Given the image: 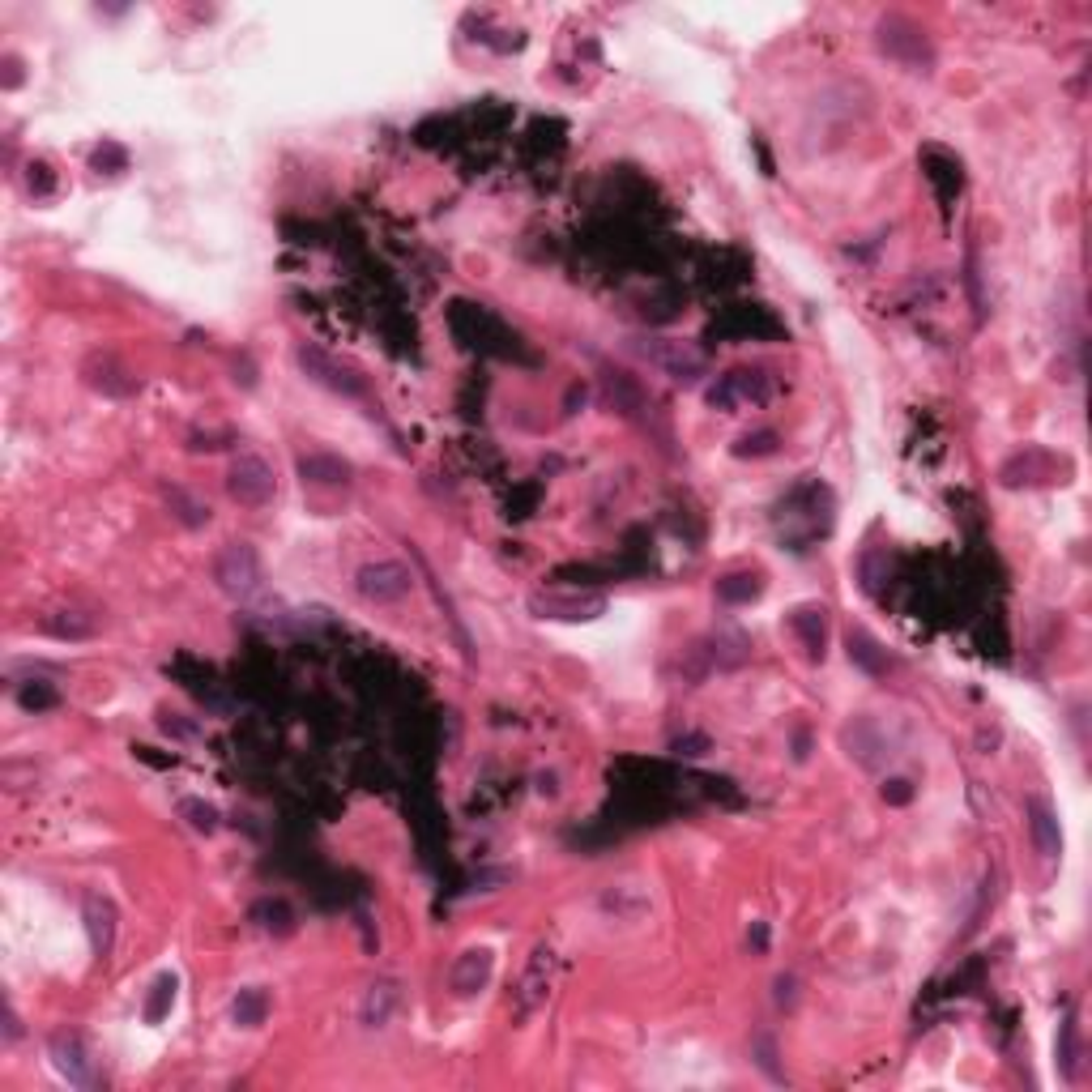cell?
Segmentation results:
<instances>
[{"instance_id": "obj_1", "label": "cell", "mask_w": 1092, "mask_h": 1092, "mask_svg": "<svg viewBox=\"0 0 1092 1092\" xmlns=\"http://www.w3.org/2000/svg\"><path fill=\"white\" fill-rule=\"evenodd\" d=\"M214 581L222 585V593L240 597V602L256 597V593H261V585H265V572H261L256 551L248 542H231L218 560H214Z\"/></svg>"}, {"instance_id": "obj_2", "label": "cell", "mask_w": 1092, "mask_h": 1092, "mask_svg": "<svg viewBox=\"0 0 1092 1092\" xmlns=\"http://www.w3.org/2000/svg\"><path fill=\"white\" fill-rule=\"evenodd\" d=\"M226 491H231V500H240L244 508H261V503L273 500V470L265 466L261 457H240L231 466Z\"/></svg>"}, {"instance_id": "obj_6", "label": "cell", "mask_w": 1092, "mask_h": 1092, "mask_svg": "<svg viewBox=\"0 0 1092 1092\" xmlns=\"http://www.w3.org/2000/svg\"><path fill=\"white\" fill-rule=\"evenodd\" d=\"M491 982V952L487 947H474L457 964H452V991L457 994H474Z\"/></svg>"}, {"instance_id": "obj_22", "label": "cell", "mask_w": 1092, "mask_h": 1092, "mask_svg": "<svg viewBox=\"0 0 1092 1092\" xmlns=\"http://www.w3.org/2000/svg\"><path fill=\"white\" fill-rule=\"evenodd\" d=\"M883 798H892V802H909V781H888V786H883Z\"/></svg>"}, {"instance_id": "obj_15", "label": "cell", "mask_w": 1092, "mask_h": 1092, "mask_svg": "<svg viewBox=\"0 0 1092 1092\" xmlns=\"http://www.w3.org/2000/svg\"><path fill=\"white\" fill-rule=\"evenodd\" d=\"M235 1024H244V1028H252V1024H261L265 1020V1012H270V998H265V991H240V998H235Z\"/></svg>"}, {"instance_id": "obj_10", "label": "cell", "mask_w": 1092, "mask_h": 1092, "mask_svg": "<svg viewBox=\"0 0 1092 1092\" xmlns=\"http://www.w3.org/2000/svg\"><path fill=\"white\" fill-rule=\"evenodd\" d=\"M645 350H648V355H653L657 363H662L675 380H696V372H700V355L683 350L678 342H657V346H645Z\"/></svg>"}, {"instance_id": "obj_13", "label": "cell", "mask_w": 1092, "mask_h": 1092, "mask_svg": "<svg viewBox=\"0 0 1092 1092\" xmlns=\"http://www.w3.org/2000/svg\"><path fill=\"white\" fill-rule=\"evenodd\" d=\"M299 474H303V482H346L350 466L337 457H303L299 461Z\"/></svg>"}, {"instance_id": "obj_5", "label": "cell", "mask_w": 1092, "mask_h": 1092, "mask_svg": "<svg viewBox=\"0 0 1092 1092\" xmlns=\"http://www.w3.org/2000/svg\"><path fill=\"white\" fill-rule=\"evenodd\" d=\"M51 1058H56L60 1076H69V1084L77 1088H90V1058H86V1046H81L77 1033H56L51 1037Z\"/></svg>"}, {"instance_id": "obj_16", "label": "cell", "mask_w": 1092, "mask_h": 1092, "mask_svg": "<svg viewBox=\"0 0 1092 1092\" xmlns=\"http://www.w3.org/2000/svg\"><path fill=\"white\" fill-rule=\"evenodd\" d=\"M397 1003V986H372V994L363 998V1024H385L388 1012H393Z\"/></svg>"}, {"instance_id": "obj_14", "label": "cell", "mask_w": 1092, "mask_h": 1092, "mask_svg": "<svg viewBox=\"0 0 1092 1092\" xmlns=\"http://www.w3.org/2000/svg\"><path fill=\"white\" fill-rule=\"evenodd\" d=\"M794 632L802 636L811 657H823V611H794Z\"/></svg>"}, {"instance_id": "obj_18", "label": "cell", "mask_w": 1092, "mask_h": 1092, "mask_svg": "<svg viewBox=\"0 0 1092 1092\" xmlns=\"http://www.w3.org/2000/svg\"><path fill=\"white\" fill-rule=\"evenodd\" d=\"M171 1003H175V977L171 973H162L158 982H154V994H150V1003H146V1020H162L171 1012Z\"/></svg>"}, {"instance_id": "obj_12", "label": "cell", "mask_w": 1092, "mask_h": 1092, "mask_svg": "<svg viewBox=\"0 0 1092 1092\" xmlns=\"http://www.w3.org/2000/svg\"><path fill=\"white\" fill-rule=\"evenodd\" d=\"M849 657L867 675H883V671H888V653H883V648L875 645L867 632H849Z\"/></svg>"}, {"instance_id": "obj_4", "label": "cell", "mask_w": 1092, "mask_h": 1092, "mask_svg": "<svg viewBox=\"0 0 1092 1092\" xmlns=\"http://www.w3.org/2000/svg\"><path fill=\"white\" fill-rule=\"evenodd\" d=\"M299 367H303V372L312 376L316 385L333 388V393H346V397H359V393H363V380H355V372L337 367L329 355H321V350H299Z\"/></svg>"}, {"instance_id": "obj_20", "label": "cell", "mask_w": 1092, "mask_h": 1092, "mask_svg": "<svg viewBox=\"0 0 1092 1092\" xmlns=\"http://www.w3.org/2000/svg\"><path fill=\"white\" fill-rule=\"evenodd\" d=\"M777 448V436H772V431H756V436H743L738 440V457H764V452H772Z\"/></svg>"}, {"instance_id": "obj_11", "label": "cell", "mask_w": 1092, "mask_h": 1092, "mask_svg": "<svg viewBox=\"0 0 1092 1092\" xmlns=\"http://www.w3.org/2000/svg\"><path fill=\"white\" fill-rule=\"evenodd\" d=\"M760 593H764L760 572H738V576H721V581H717V597H721V602H756Z\"/></svg>"}, {"instance_id": "obj_3", "label": "cell", "mask_w": 1092, "mask_h": 1092, "mask_svg": "<svg viewBox=\"0 0 1092 1092\" xmlns=\"http://www.w3.org/2000/svg\"><path fill=\"white\" fill-rule=\"evenodd\" d=\"M410 572L401 568V563L393 560H380V563H367L363 572H359V593L372 597V602H397V597L410 593Z\"/></svg>"}, {"instance_id": "obj_19", "label": "cell", "mask_w": 1092, "mask_h": 1092, "mask_svg": "<svg viewBox=\"0 0 1092 1092\" xmlns=\"http://www.w3.org/2000/svg\"><path fill=\"white\" fill-rule=\"evenodd\" d=\"M167 500L175 503V508H180V521H184V525H205V521H210V508H205V503H197V500H188L184 491H171Z\"/></svg>"}, {"instance_id": "obj_9", "label": "cell", "mask_w": 1092, "mask_h": 1092, "mask_svg": "<svg viewBox=\"0 0 1092 1092\" xmlns=\"http://www.w3.org/2000/svg\"><path fill=\"white\" fill-rule=\"evenodd\" d=\"M533 611L551 619H593L602 611V597H533Z\"/></svg>"}, {"instance_id": "obj_17", "label": "cell", "mask_w": 1092, "mask_h": 1092, "mask_svg": "<svg viewBox=\"0 0 1092 1092\" xmlns=\"http://www.w3.org/2000/svg\"><path fill=\"white\" fill-rule=\"evenodd\" d=\"M180 816L188 819V828H197V832H218V811H214L210 802H201V798H184L180 802Z\"/></svg>"}, {"instance_id": "obj_8", "label": "cell", "mask_w": 1092, "mask_h": 1092, "mask_svg": "<svg viewBox=\"0 0 1092 1092\" xmlns=\"http://www.w3.org/2000/svg\"><path fill=\"white\" fill-rule=\"evenodd\" d=\"M1028 828H1033L1037 837V849L1046 853V858H1058L1063 853V832H1058V816L1046 807V802H1028Z\"/></svg>"}, {"instance_id": "obj_21", "label": "cell", "mask_w": 1092, "mask_h": 1092, "mask_svg": "<svg viewBox=\"0 0 1092 1092\" xmlns=\"http://www.w3.org/2000/svg\"><path fill=\"white\" fill-rule=\"evenodd\" d=\"M17 700H22L26 708H47V704H56V692H47V687H26Z\"/></svg>"}, {"instance_id": "obj_7", "label": "cell", "mask_w": 1092, "mask_h": 1092, "mask_svg": "<svg viewBox=\"0 0 1092 1092\" xmlns=\"http://www.w3.org/2000/svg\"><path fill=\"white\" fill-rule=\"evenodd\" d=\"M86 931H90V947L95 956L111 952V934H116V909L102 896H86Z\"/></svg>"}]
</instances>
